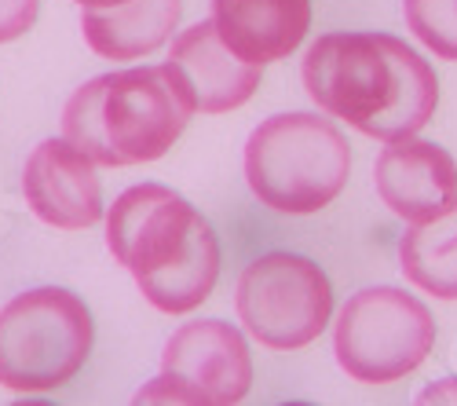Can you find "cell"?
Segmentation results:
<instances>
[{
  "label": "cell",
  "mask_w": 457,
  "mask_h": 406,
  "mask_svg": "<svg viewBox=\"0 0 457 406\" xmlns=\"http://www.w3.org/2000/svg\"><path fill=\"white\" fill-rule=\"evenodd\" d=\"M303 88L370 139L417 136L439 103L436 70L392 33H326L303 55Z\"/></svg>",
  "instance_id": "cell-1"
},
{
  "label": "cell",
  "mask_w": 457,
  "mask_h": 406,
  "mask_svg": "<svg viewBox=\"0 0 457 406\" xmlns=\"http://www.w3.org/2000/svg\"><path fill=\"white\" fill-rule=\"evenodd\" d=\"M81 8H113V4H125V0H78Z\"/></svg>",
  "instance_id": "cell-18"
},
{
  "label": "cell",
  "mask_w": 457,
  "mask_h": 406,
  "mask_svg": "<svg viewBox=\"0 0 457 406\" xmlns=\"http://www.w3.org/2000/svg\"><path fill=\"white\" fill-rule=\"evenodd\" d=\"M377 195L395 216L428 220L457 202V162L428 139H392L373 165Z\"/></svg>",
  "instance_id": "cell-11"
},
{
  "label": "cell",
  "mask_w": 457,
  "mask_h": 406,
  "mask_svg": "<svg viewBox=\"0 0 457 406\" xmlns=\"http://www.w3.org/2000/svg\"><path fill=\"white\" fill-rule=\"evenodd\" d=\"M106 245L165 315H187L209 301L223 253L209 220L162 183H136L106 209Z\"/></svg>",
  "instance_id": "cell-2"
},
{
  "label": "cell",
  "mask_w": 457,
  "mask_h": 406,
  "mask_svg": "<svg viewBox=\"0 0 457 406\" xmlns=\"http://www.w3.org/2000/svg\"><path fill=\"white\" fill-rule=\"evenodd\" d=\"M253 388V352L238 326L223 319L183 322L165 341L162 377L136 392V402L231 406Z\"/></svg>",
  "instance_id": "cell-8"
},
{
  "label": "cell",
  "mask_w": 457,
  "mask_h": 406,
  "mask_svg": "<svg viewBox=\"0 0 457 406\" xmlns=\"http://www.w3.org/2000/svg\"><path fill=\"white\" fill-rule=\"evenodd\" d=\"M432 344V311L395 286L359 289L333 322L337 362L359 385H392L413 374L428 359Z\"/></svg>",
  "instance_id": "cell-6"
},
{
  "label": "cell",
  "mask_w": 457,
  "mask_h": 406,
  "mask_svg": "<svg viewBox=\"0 0 457 406\" xmlns=\"http://www.w3.org/2000/svg\"><path fill=\"white\" fill-rule=\"evenodd\" d=\"M235 308L245 334L275 352L308 348L333 319L329 275L300 253H268L238 275Z\"/></svg>",
  "instance_id": "cell-7"
},
{
  "label": "cell",
  "mask_w": 457,
  "mask_h": 406,
  "mask_svg": "<svg viewBox=\"0 0 457 406\" xmlns=\"http://www.w3.org/2000/svg\"><path fill=\"white\" fill-rule=\"evenodd\" d=\"M22 198L55 231H88L103 220V183L96 162L66 136L37 143L22 169Z\"/></svg>",
  "instance_id": "cell-9"
},
{
  "label": "cell",
  "mask_w": 457,
  "mask_h": 406,
  "mask_svg": "<svg viewBox=\"0 0 457 406\" xmlns=\"http://www.w3.org/2000/svg\"><path fill=\"white\" fill-rule=\"evenodd\" d=\"M195 118L169 66H132L85 81L62 106V136L96 165L125 169L165 158Z\"/></svg>",
  "instance_id": "cell-3"
},
{
  "label": "cell",
  "mask_w": 457,
  "mask_h": 406,
  "mask_svg": "<svg viewBox=\"0 0 457 406\" xmlns=\"http://www.w3.org/2000/svg\"><path fill=\"white\" fill-rule=\"evenodd\" d=\"M41 15V0H0V45L26 37Z\"/></svg>",
  "instance_id": "cell-16"
},
{
  "label": "cell",
  "mask_w": 457,
  "mask_h": 406,
  "mask_svg": "<svg viewBox=\"0 0 457 406\" xmlns=\"http://www.w3.org/2000/svg\"><path fill=\"white\" fill-rule=\"evenodd\" d=\"M421 402H457V381H436L432 388H425L421 395H417Z\"/></svg>",
  "instance_id": "cell-17"
},
{
  "label": "cell",
  "mask_w": 457,
  "mask_h": 406,
  "mask_svg": "<svg viewBox=\"0 0 457 406\" xmlns=\"http://www.w3.org/2000/svg\"><path fill=\"white\" fill-rule=\"evenodd\" d=\"M88 304L62 286H37L0 308V388L41 395L70 385L92 355Z\"/></svg>",
  "instance_id": "cell-5"
},
{
  "label": "cell",
  "mask_w": 457,
  "mask_h": 406,
  "mask_svg": "<svg viewBox=\"0 0 457 406\" xmlns=\"http://www.w3.org/2000/svg\"><path fill=\"white\" fill-rule=\"evenodd\" d=\"M406 26L439 59H457V0H403Z\"/></svg>",
  "instance_id": "cell-15"
},
{
  "label": "cell",
  "mask_w": 457,
  "mask_h": 406,
  "mask_svg": "<svg viewBox=\"0 0 457 406\" xmlns=\"http://www.w3.org/2000/svg\"><path fill=\"white\" fill-rule=\"evenodd\" d=\"M403 275L428 297L457 301V202L439 216L417 220L399 242Z\"/></svg>",
  "instance_id": "cell-14"
},
{
  "label": "cell",
  "mask_w": 457,
  "mask_h": 406,
  "mask_svg": "<svg viewBox=\"0 0 457 406\" xmlns=\"http://www.w3.org/2000/svg\"><path fill=\"white\" fill-rule=\"evenodd\" d=\"M165 66L187 92L195 114H227V110H238L260 88V66L242 62L227 48L220 41L212 19L176 33Z\"/></svg>",
  "instance_id": "cell-10"
},
{
  "label": "cell",
  "mask_w": 457,
  "mask_h": 406,
  "mask_svg": "<svg viewBox=\"0 0 457 406\" xmlns=\"http://www.w3.org/2000/svg\"><path fill=\"white\" fill-rule=\"evenodd\" d=\"M352 146L333 121L308 110L260 121L245 143L249 191L282 216L326 209L348 183Z\"/></svg>",
  "instance_id": "cell-4"
},
{
  "label": "cell",
  "mask_w": 457,
  "mask_h": 406,
  "mask_svg": "<svg viewBox=\"0 0 457 406\" xmlns=\"http://www.w3.org/2000/svg\"><path fill=\"white\" fill-rule=\"evenodd\" d=\"M212 26L242 62L263 70L303 45L312 29V0H212Z\"/></svg>",
  "instance_id": "cell-12"
},
{
  "label": "cell",
  "mask_w": 457,
  "mask_h": 406,
  "mask_svg": "<svg viewBox=\"0 0 457 406\" xmlns=\"http://www.w3.org/2000/svg\"><path fill=\"white\" fill-rule=\"evenodd\" d=\"M183 0H125L113 8H85L81 29L106 62H136L176 37Z\"/></svg>",
  "instance_id": "cell-13"
}]
</instances>
